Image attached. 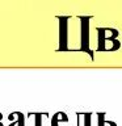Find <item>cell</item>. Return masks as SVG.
Segmentation results:
<instances>
[{
    "label": "cell",
    "mask_w": 122,
    "mask_h": 126,
    "mask_svg": "<svg viewBox=\"0 0 122 126\" xmlns=\"http://www.w3.org/2000/svg\"><path fill=\"white\" fill-rule=\"evenodd\" d=\"M118 30L112 28H97V50L98 51H116L121 47V42L117 39Z\"/></svg>",
    "instance_id": "6da1fadb"
},
{
    "label": "cell",
    "mask_w": 122,
    "mask_h": 126,
    "mask_svg": "<svg viewBox=\"0 0 122 126\" xmlns=\"http://www.w3.org/2000/svg\"><path fill=\"white\" fill-rule=\"evenodd\" d=\"M50 126H70V117L64 112H57L51 117Z\"/></svg>",
    "instance_id": "7a4b0ae2"
},
{
    "label": "cell",
    "mask_w": 122,
    "mask_h": 126,
    "mask_svg": "<svg viewBox=\"0 0 122 126\" xmlns=\"http://www.w3.org/2000/svg\"><path fill=\"white\" fill-rule=\"evenodd\" d=\"M8 120L13 121L8 126H25L26 118L24 116V113H21V112H12V113H9V116H8Z\"/></svg>",
    "instance_id": "3957f363"
},
{
    "label": "cell",
    "mask_w": 122,
    "mask_h": 126,
    "mask_svg": "<svg viewBox=\"0 0 122 126\" xmlns=\"http://www.w3.org/2000/svg\"><path fill=\"white\" fill-rule=\"evenodd\" d=\"M105 113H97V126H117L114 121H106Z\"/></svg>",
    "instance_id": "277c9868"
},
{
    "label": "cell",
    "mask_w": 122,
    "mask_h": 126,
    "mask_svg": "<svg viewBox=\"0 0 122 126\" xmlns=\"http://www.w3.org/2000/svg\"><path fill=\"white\" fill-rule=\"evenodd\" d=\"M83 20V43H84V46H83V49H87V43H88V21L87 20L88 18H84L81 17Z\"/></svg>",
    "instance_id": "5b68a950"
},
{
    "label": "cell",
    "mask_w": 122,
    "mask_h": 126,
    "mask_svg": "<svg viewBox=\"0 0 122 126\" xmlns=\"http://www.w3.org/2000/svg\"><path fill=\"white\" fill-rule=\"evenodd\" d=\"M34 116V126H42L43 125V118H47L49 114L47 113H31Z\"/></svg>",
    "instance_id": "8992f818"
},
{
    "label": "cell",
    "mask_w": 122,
    "mask_h": 126,
    "mask_svg": "<svg viewBox=\"0 0 122 126\" xmlns=\"http://www.w3.org/2000/svg\"><path fill=\"white\" fill-rule=\"evenodd\" d=\"M83 126H92V113H81Z\"/></svg>",
    "instance_id": "52a82bcc"
},
{
    "label": "cell",
    "mask_w": 122,
    "mask_h": 126,
    "mask_svg": "<svg viewBox=\"0 0 122 126\" xmlns=\"http://www.w3.org/2000/svg\"><path fill=\"white\" fill-rule=\"evenodd\" d=\"M81 121H80V113L76 112V126H80Z\"/></svg>",
    "instance_id": "ba28073f"
},
{
    "label": "cell",
    "mask_w": 122,
    "mask_h": 126,
    "mask_svg": "<svg viewBox=\"0 0 122 126\" xmlns=\"http://www.w3.org/2000/svg\"><path fill=\"white\" fill-rule=\"evenodd\" d=\"M1 120H3V114L0 113V126H4V125H3V122H1Z\"/></svg>",
    "instance_id": "9c48e42d"
}]
</instances>
